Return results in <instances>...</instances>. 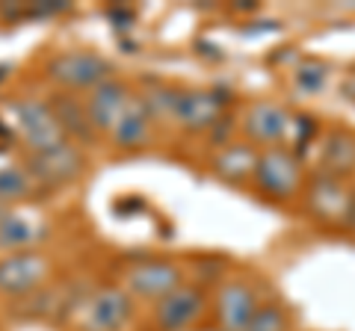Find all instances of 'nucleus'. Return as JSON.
Here are the masks:
<instances>
[{
    "mask_svg": "<svg viewBox=\"0 0 355 331\" xmlns=\"http://www.w3.org/2000/svg\"><path fill=\"white\" fill-rule=\"evenodd\" d=\"M299 211L323 234L355 231V184L331 172H311L299 198Z\"/></svg>",
    "mask_w": 355,
    "mask_h": 331,
    "instance_id": "f257e3e1",
    "label": "nucleus"
},
{
    "mask_svg": "<svg viewBox=\"0 0 355 331\" xmlns=\"http://www.w3.org/2000/svg\"><path fill=\"white\" fill-rule=\"evenodd\" d=\"M308 166L302 151L296 148H261L249 190L254 198L272 207L299 204L308 184Z\"/></svg>",
    "mask_w": 355,
    "mask_h": 331,
    "instance_id": "f03ea898",
    "label": "nucleus"
},
{
    "mask_svg": "<svg viewBox=\"0 0 355 331\" xmlns=\"http://www.w3.org/2000/svg\"><path fill=\"white\" fill-rule=\"evenodd\" d=\"M9 127H12L15 142L24 151V157H39V154L57 151L65 142V130L60 125L57 113H53L51 98L39 95H18L9 104Z\"/></svg>",
    "mask_w": 355,
    "mask_h": 331,
    "instance_id": "7ed1b4c3",
    "label": "nucleus"
},
{
    "mask_svg": "<svg viewBox=\"0 0 355 331\" xmlns=\"http://www.w3.org/2000/svg\"><path fill=\"white\" fill-rule=\"evenodd\" d=\"M42 74L53 86V92L83 98L95 86H101L104 80L113 77V62L92 48H65V51H53L44 60Z\"/></svg>",
    "mask_w": 355,
    "mask_h": 331,
    "instance_id": "20e7f679",
    "label": "nucleus"
},
{
    "mask_svg": "<svg viewBox=\"0 0 355 331\" xmlns=\"http://www.w3.org/2000/svg\"><path fill=\"white\" fill-rule=\"evenodd\" d=\"M302 118L282 101L254 98L243 107L240 116V136L258 148H296L302 151Z\"/></svg>",
    "mask_w": 355,
    "mask_h": 331,
    "instance_id": "39448f33",
    "label": "nucleus"
},
{
    "mask_svg": "<svg viewBox=\"0 0 355 331\" xmlns=\"http://www.w3.org/2000/svg\"><path fill=\"white\" fill-rule=\"evenodd\" d=\"M137 319V302L119 284H98L71 305V331H125Z\"/></svg>",
    "mask_w": 355,
    "mask_h": 331,
    "instance_id": "423d86ee",
    "label": "nucleus"
},
{
    "mask_svg": "<svg viewBox=\"0 0 355 331\" xmlns=\"http://www.w3.org/2000/svg\"><path fill=\"white\" fill-rule=\"evenodd\" d=\"M184 281H190L187 267L178 258H163V255H151V258H137L121 267L119 272V287L137 305H154L163 296H169L178 290Z\"/></svg>",
    "mask_w": 355,
    "mask_h": 331,
    "instance_id": "0eeeda50",
    "label": "nucleus"
},
{
    "mask_svg": "<svg viewBox=\"0 0 355 331\" xmlns=\"http://www.w3.org/2000/svg\"><path fill=\"white\" fill-rule=\"evenodd\" d=\"M266 296L246 272L222 275L210 287V323L222 331H243Z\"/></svg>",
    "mask_w": 355,
    "mask_h": 331,
    "instance_id": "6e6552de",
    "label": "nucleus"
},
{
    "mask_svg": "<svg viewBox=\"0 0 355 331\" xmlns=\"http://www.w3.org/2000/svg\"><path fill=\"white\" fill-rule=\"evenodd\" d=\"M210 319V287L198 281H184L178 290L148 305L146 325L148 331H187Z\"/></svg>",
    "mask_w": 355,
    "mask_h": 331,
    "instance_id": "1a4fd4ad",
    "label": "nucleus"
},
{
    "mask_svg": "<svg viewBox=\"0 0 355 331\" xmlns=\"http://www.w3.org/2000/svg\"><path fill=\"white\" fill-rule=\"evenodd\" d=\"M53 278V258L44 249L0 255V299L27 302Z\"/></svg>",
    "mask_w": 355,
    "mask_h": 331,
    "instance_id": "9d476101",
    "label": "nucleus"
},
{
    "mask_svg": "<svg viewBox=\"0 0 355 331\" xmlns=\"http://www.w3.org/2000/svg\"><path fill=\"white\" fill-rule=\"evenodd\" d=\"M222 116H225V98L216 89L187 86V89H181V95H178L172 127L187 136H207V134H214V130H219V125L225 121Z\"/></svg>",
    "mask_w": 355,
    "mask_h": 331,
    "instance_id": "9b49d317",
    "label": "nucleus"
},
{
    "mask_svg": "<svg viewBox=\"0 0 355 331\" xmlns=\"http://www.w3.org/2000/svg\"><path fill=\"white\" fill-rule=\"evenodd\" d=\"M133 98H137V89L116 74L110 77V80H104L101 86H95L89 95H83L86 116H89V121H92V127H95V134L101 142L110 136V130L119 125V118L128 113Z\"/></svg>",
    "mask_w": 355,
    "mask_h": 331,
    "instance_id": "f8f14e48",
    "label": "nucleus"
},
{
    "mask_svg": "<svg viewBox=\"0 0 355 331\" xmlns=\"http://www.w3.org/2000/svg\"><path fill=\"white\" fill-rule=\"evenodd\" d=\"M24 166L39 190H62V186L74 184L77 178H83L86 154L77 142H65L57 151L39 154V157H24Z\"/></svg>",
    "mask_w": 355,
    "mask_h": 331,
    "instance_id": "ddd939ff",
    "label": "nucleus"
},
{
    "mask_svg": "<svg viewBox=\"0 0 355 331\" xmlns=\"http://www.w3.org/2000/svg\"><path fill=\"white\" fill-rule=\"evenodd\" d=\"M51 237V219L44 213H33L24 204L0 211V255L12 251H33L44 249Z\"/></svg>",
    "mask_w": 355,
    "mask_h": 331,
    "instance_id": "4468645a",
    "label": "nucleus"
},
{
    "mask_svg": "<svg viewBox=\"0 0 355 331\" xmlns=\"http://www.w3.org/2000/svg\"><path fill=\"white\" fill-rule=\"evenodd\" d=\"M258 154H261L258 145H252V142L243 136H234V139L219 142V145L210 151L207 169L214 172V178H219L228 186H249L254 166H258Z\"/></svg>",
    "mask_w": 355,
    "mask_h": 331,
    "instance_id": "2eb2a0df",
    "label": "nucleus"
},
{
    "mask_svg": "<svg viewBox=\"0 0 355 331\" xmlns=\"http://www.w3.org/2000/svg\"><path fill=\"white\" fill-rule=\"evenodd\" d=\"M154 136H157V125L151 121L148 116V109L146 104H142V98H139V89H137V98H133V104L128 107V113L119 118V125L110 130V136L104 139L110 148H116V151H142V148H148Z\"/></svg>",
    "mask_w": 355,
    "mask_h": 331,
    "instance_id": "dca6fc26",
    "label": "nucleus"
},
{
    "mask_svg": "<svg viewBox=\"0 0 355 331\" xmlns=\"http://www.w3.org/2000/svg\"><path fill=\"white\" fill-rule=\"evenodd\" d=\"M352 178L355 172V134L343 127H331L317 139V169Z\"/></svg>",
    "mask_w": 355,
    "mask_h": 331,
    "instance_id": "f3484780",
    "label": "nucleus"
},
{
    "mask_svg": "<svg viewBox=\"0 0 355 331\" xmlns=\"http://www.w3.org/2000/svg\"><path fill=\"white\" fill-rule=\"evenodd\" d=\"M39 193L33 175L27 172L24 163H9L0 166V207H21Z\"/></svg>",
    "mask_w": 355,
    "mask_h": 331,
    "instance_id": "a211bd4d",
    "label": "nucleus"
},
{
    "mask_svg": "<svg viewBox=\"0 0 355 331\" xmlns=\"http://www.w3.org/2000/svg\"><path fill=\"white\" fill-rule=\"evenodd\" d=\"M243 331H293V311L279 296H266Z\"/></svg>",
    "mask_w": 355,
    "mask_h": 331,
    "instance_id": "6ab92c4d",
    "label": "nucleus"
},
{
    "mask_svg": "<svg viewBox=\"0 0 355 331\" xmlns=\"http://www.w3.org/2000/svg\"><path fill=\"white\" fill-rule=\"evenodd\" d=\"M187 331H222V328H219V325H214V323H210V319H207V323L196 325V328H187Z\"/></svg>",
    "mask_w": 355,
    "mask_h": 331,
    "instance_id": "aec40b11",
    "label": "nucleus"
}]
</instances>
